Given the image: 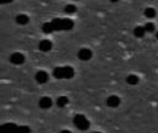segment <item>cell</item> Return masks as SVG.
<instances>
[{
  "instance_id": "obj_1",
  "label": "cell",
  "mask_w": 158,
  "mask_h": 133,
  "mask_svg": "<svg viewBox=\"0 0 158 133\" xmlns=\"http://www.w3.org/2000/svg\"><path fill=\"white\" fill-rule=\"evenodd\" d=\"M73 69L69 67H64V68H57L54 71V75L56 78H70L73 76Z\"/></svg>"
},
{
  "instance_id": "obj_2",
  "label": "cell",
  "mask_w": 158,
  "mask_h": 133,
  "mask_svg": "<svg viewBox=\"0 0 158 133\" xmlns=\"http://www.w3.org/2000/svg\"><path fill=\"white\" fill-rule=\"evenodd\" d=\"M74 123H75L76 127L78 129H80V130H86V129L89 128V125H90V123L87 120V118H84L81 115H78V116L75 117Z\"/></svg>"
},
{
  "instance_id": "obj_3",
  "label": "cell",
  "mask_w": 158,
  "mask_h": 133,
  "mask_svg": "<svg viewBox=\"0 0 158 133\" xmlns=\"http://www.w3.org/2000/svg\"><path fill=\"white\" fill-rule=\"evenodd\" d=\"M78 56L81 60H89L92 56V52L87 48H83L79 51Z\"/></svg>"
},
{
  "instance_id": "obj_4",
  "label": "cell",
  "mask_w": 158,
  "mask_h": 133,
  "mask_svg": "<svg viewBox=\"0 0 158 133\" xmlns=\"http://www.w3.org/2000/svg\"><path fill=\"white\" fill-rule=\"evenodd\" d=\"M10 61L13 63V64H16V65H19L21 63L24 62V56L20 53H15L11 56L10 57Z\"/></svg>"
},
{
  "instance_id": "obj_5",
  "label": "cell",
  "mask_w": 158,
  "mask_h": 133,
  "mask_svg": "<svg viewBox=\"0 0 158 133\" xmlns=\"http://www.w3.org/2000/svg\"><path fill=\"white\" fill-rule=\"evenodd\" d=\"M106 103H107V106H110V107H117L119 106V103H120V100L118 96H115V95H112V96H109L106 100Z\"/></svg>"
},
{
  "instance_id": "obj_6",
  "label": "cell",
  "mask_w": 158,
  "mask_h": 133,
  "mask_svg": "<svg viewBox=\"0 0 158 133\" xmlns=\"http://www.w3.org/2000/svg\"><path fill=\"white\" fill-rule=\"evenodd\" d=\"M47 80H48V75L46 72L39 71L38 73H36V81L39 83H44L47 81Z\"/></svg>"
},
{
  "instance_id": "obj_7",
  "label": "cell",
  "mask_w": 158,
  "mask_h": 133,
  "mask_svg": "<svg viewBox=\"0 0 158 133\" xmlns=\"http://www.w3.org/2000/svg\"><path fill=\"white\" fill-rule=\"evenodd\" d=\"M39 106L44 109L49 108L52 106V100L49 97H43L39 102Z\"/></svg>"
},
{
  "instance_id": "obj_8",
  "label": "cell",
  "mask_w": 158,
  "mask_h": 133,
  "mask_svg": "<svg viewBox=\"0 0 158 133\" xmlns=\"http://www.w3.org/2000/svg\"><path fill=\"white\" fill-rule=\"evenodd\" d=\"M51 47H52V43L50 41H48V40H44L39 44V48L42 51H44V52L49 51L51 49Z\"/></svg>"
},
{
  "instance_id": "obj_9",
  "label": "cell",
  "mask_w": 158,
  "mask_h": 133,
  "mask_svg": "<svg viewBox=\"0 0 158 133\" xmlns=\"http://www.w3.org/2000/svg\"><path fill=\"white\" fill-rule=\"evenodd\" d=\"M16 20H17V22H18L19 24H26V23H28V21H29V18H28L26 15L21 14V15H19V16L16 18Z\"/></svg>"
},
{
  "instance_id": "obj_10",
  "label": "cell",
  "mask_w": 158,
  "mask_h": 133,
  "mask_svg": "<svg viewBox=\"0 0 158 133\" xmlns=\"http://www.w3.org/2000/svg\"><path fill=\"white\" fill-rule=\"evenodd\" d=\"M145 29L144 27H137L135 30H134V34L135 36L137 37H143L144 34H145Z\"/></svg>"
},
{
  "instance_id": "obj_11",
  "label": "cell",
  "mask_w": 158,
  "mask_h": 133,
  "mask_svg": "<svg viewBox=\"0 0 158 133\" xmlns=\"http://www.w3.org/2000/svg\"><path fill=\"white\" fill-rule=\"evenodd\" d=\"M139 81V79L136 75H130L128 78H127V82L129 84H131V85H134L136 83H138Z\"/></svg>"
},
{
  "instance_id": "obj_12",
  "label": "cell",
  "mask_w": 158,
  "mask_h": 133,
  "mask_svg": "<svg viewBox=\"0 0 158 133\" xmlns=\"http://www.w3.org/2000/svg\"><path fill=\"white\" fill-rule=\"evenodd\" d=\"M144 14H145V16H146L147 18H150V19H151V18H154V17L156 16V11L154 8H152V7H148V8L145 9Z\"/></svg>"
},
{
  "instance_id": "obj_13",
  "label": "cell",
  "mask_w": 158,
  "mask_h": 133,
  "mask_svg": "<svg viewBox=\"0 0 158 133\" xmlns=\"http://www.w3.org/2000/svg\"><path fill=\"white\" fill-rule=\"evenodd\" d=\"M67 105H68V99H67V97H65V96L59 97V99L57 100V106L63 107V106H65Z\"/></svg>"
},
{
  "instance_id": "obj_14",
  "label": "cell",
  "mask_w": 158,
  "mask_h": 133,
  "mask_svg": "<svg viewBox=\"0 0 158 133\" xmlns=\"http://www.w3.org/2000/svg\"><path fill=\"white\" fill-rule=\"evenodd\" d=\"M144 29H145V31H154V30H155V25L152 23V22H148L145 26H144Z\"/></svg>"
},
{
  "instance_id": "obj_15",
  "label": "cell",
  "mask_w": 158,
  "mask_h": 133,
  "mask_svg": "<svg viewBox=\"0 0 158 133\" xmlns=\"http://www.w3.org/2000/svg\"><path fill=\"white\" fill-rule=\"evenodd\" d=\"M65 10H66V12H68V13H72V12L75 11V6L69 5V6H66V9H65Z\"/></svg>"
},
{
  "instance_id": "obj_16",
  "label": "cell",
  "mask_w": 158,
  "mask_h": 133,
  "mask_svg": "<svg viewBox=\"0 0 158 133\" xmlns=\"http://www.w3.org/2000/svg\"><path fill=\"white\" fill-rule=\"evenodd\" d=\"M61 133H71L69 131H63Z\"/></svg>"
},
{
  "instance_id": "obj_17",
  "label": "cell",
  "mask_w": 158,
  "mask_h": 133,
  "mask_svg": "<svg viewBox=\"0 0 158 133\" xmlns=\"http://www.w3.org/2000/svg\"><path fill=\"white\" fill-rule=\"evenodd\" d=\"M156 37H157V38H158V31H157V32H156Z\"/></svg>"
},
{
  "instance_id": "obj_18",
  "label": "cell",
  "mask_w": 158,
  "mask_h": 133,
  "mask_svg": "<svg viewBox=\"0 0 158 133\" xmlns=\"http://www.w3.org/2000/svg\"><path fill=\"white\" fill-rule=\"evenodd\" d=\"M94 133H101V132H94Z\"/></svg>"
}]
</instances>
